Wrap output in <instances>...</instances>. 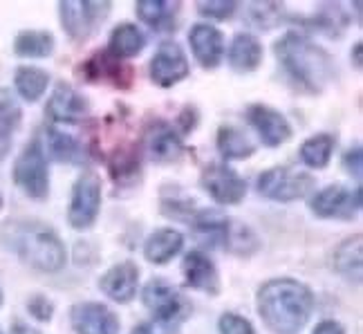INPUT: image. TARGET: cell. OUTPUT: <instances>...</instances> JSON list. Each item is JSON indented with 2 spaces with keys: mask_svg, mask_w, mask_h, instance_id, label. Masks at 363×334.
Listing matches in <instances>:
<instances>
[{
  "mask_svg": "<svg viewBox=\"0 0 363 334\" xmlns=\"http://www.w3.org/2000/svg\"><path fill=\"white\" fill-rule=\"evenodd\" d=\"M314 308V296L303 283L276 278L258 291V312L274 332H298Z\"/></svg>",
  "mask_w": 363,
  "mask_h": 334,
  "instance_id": "1",
  "label": "cell"
},
{
  "mask_svg": "<svg viewBox=\"0 0 363 334\" xmlns=\"http://www.w3.org/2000/svg\"><path fill=\"white\" fill-rule=\"evenodd\" d=\"M7 247L36 272H59L65 265V247L43 222H11L3 229Z\"/></svg>",
  "mask_w": 363,
  "mask_h": 334,
  "instance_id": "2",
  "label": "cell"
},
{
  "mask_svg": "<svg viewBox=\"0 0 363 334\" xmlns=\"http://www.w3.org/2000/svg\"><path fill=\"white\" fill-rule=\"evenodd\" d=\"M276 57L285 67V72L310 92L323 90L334 72L328 52L296 32H289L278 40Z\"/></svg>",
  "mask_w": 363,
  "mask_h": 334,
  "instance_id": "3",
  "label": "cell"
},
{
  "mask_svg": "<svg viewBox=\"0 0 363 334\" xmlns=\"http://www.w3.org/2000/svg\"><path fill=\"white\" fill-rule=\"evenodd\" d=\"M13 179L32 200H45L50 191V171L43 146L32 142L13 166Z\"/></svg>",
  "mask_w": 363,
  "mask_h": 334,
  "instance_id": "4",
  "label": "cell"
},
{
  "mask_svg": "<svg viewBox=\"0 0 363 334\" xmlns=\"http://www.w3.org/2000/svg\"><path fill=\"white\" fill-rule=\"evenodd\" d=\"M312 189H314L312 175L289 169V166L269 169L258 177V191L264 198L278 200V202H291V200L305 198Z\"/></svg>",
  "mask_w": 363,
  "mask_h": 334,
  "instance_id": "5",
  "label": "cell"
},
{
  "mask_svg": "<svg viewBox=\"0 0 363 334\" xmlns=\"http://www.w3.org/2000/svg\"><path fill=\"white\" fill-rule=\"evenodd\" d=\"M101 208V179L96 173H83L72 189V202H69V225L77 229H88L94 225Z\"/></svg>",
  "mask_w": 363,
  "mask_h": 334,
  "instance_id": "6",
  "label": "cell"
},
{
  "mask_svg": "<svg viewBox=\"0 0 363 334\" xmlns=\"http://www.w3.org/2000/svg\"><path fill=\"white\" fill-rule=\"evenodd\" d=\"M63 30L74 40H86L104 23L110 11L108 3H88V0H65L59 5Z\"/></svg>",
  "mask_w": 363,
  "mask_h": 334,
  "instance_id": "7",
  "label": "cell"
},
{
  "mask_svg": "<svg viewBox=\"0 0 363 334\" xmlns=\"http://www.w3.org/2000/svg\"><path fill=\"white\" fill-rule=\"evenodd\" d=\"M202 187L220 204H238L247 193L245 179L225 164L208 166L202 173Z\"/></svg>",
  "mask_w": 363,
  "mask_h": 334,
  "instance_id": "8",
  "label": "cell"
},
{
  "mask_svg": "<svg viewBox=\"0 0 363 334\" xmlns=\"http://www.w3.org/2000/svg\"><path fill=\"white\" fill-rule=\"evenodd\" d=\"M310 206L318 218L350 220L361 208V191H350L345 187H328L316 193Z\"/></svg>",
  "mask_w": 363,
  "mask_h": 334,
  "instance_id": "9",
  "label": "cell"
},
{
  "mask_svg": "<svg viewBox=\"0 0 363 334\" xmlns=\"http://www.w3.org/2000/svg\"><path fill=\"white\" fill-rule=\"evenodd\" d=\"M189 74V59L184 50L177 43L169 40V43H162L160 50L155 52V57L150 61V77L152 81L162 88H171L182 79H186Z\"/></svg>",
  "mask_w": 363,
  "mask_h": 334,
  "instance_id": "10",
  "label": "cell"
},
{
  "mask_svg": "<svg viewBox=\"0 0 363 334\" xmlns=\"http://www.w3.org/2000/svg\"><path fill=\"white\" fill-rule=\"evenodd\" d=\"M81 74L88 81L96 83H113V86L125 90L133 83V67L123 65L121 59L113 57L108 50L94 52L92 57L81 65Z\"/></svg>",
  "mask_w": 363,
  "mask_h": 334,
  "instance_id": "11",
  "label": "cell"
},
{
  "mask_svg": "<svg viewBox=\"0 0 363 334\" xmlns=\"http://www.w3.org/2000/svg\"><path fill=\"white\" fill-rule=\"evenodd\" d=\"M77 334H119V318L101 303H79L72 308Z\"/></svg>",
  "mask_w": 363,
  "mask_h": 334,
  "instance_id": "12",
  "label": "cell"
},
{
  "mask_svg": "<svg viewBox=\"0 0 363 334\" xmlns=\"http://www.w3.org/2000/svg\"><path fill=\"white\" fill-rule=\"evenodd\" d=\"M142 299L146 308L157 316V321H173L184 308V299L179 291L162 278H155L144 287Z\"/></svg>",
  "mask_w": 363,
  "mask_h": 334,
  "instance_id": "13",
  "label": "cell"
},
{
  "mask_svg": "<svg viewBox=\"0 0 363 334\" xmlns=\"http://www.w3.org/2000/svg\"><path fill=\"white\" fill-rule=\"evenodd\" d=\"M247 119H249V123L256 128L260 139L269 148H276V146L285 144L287 139H289V135H291V128H289L287 119L281 113L272 110L269 106H260V104L251 106L249 113H247Z\"/></svg>",
  "mask_w": 363,
  "mask_h": 334,
  "instance_id": "14",
  "label": "cell"
},
{
  "mask_svg": "<svg viewBox=\"0 0 363 334\" xmlns=\"http://www.w3.org/2000/svg\"><path fill=\"white\" fill-rule=\"evenodd\" d=\"M191 50L195 54V59L202 67H218L225 54V38L216 30L213 25L198 23L191 30Z\"/></svg>",
  "mask_w": 363,
  "mask_h": 334,
  "instance_id": "15",
  "label": "cell"
},
{
  "mask_svg": "<svg viewBox=\"0 0 363 334\" xmlns=\"http://www.w3.org/2000/svg\"><path fill=\"white\" fill-rule=\"evenodd\" d=\"M88 113V101L67 83H59L48 101V115L54 121H77Z\"/></svg>",
  "mask_w": 363,
  "mask_h": 334,
  "instance_id": "16",
  "label": "cell"
},
{
  "mask_svg": "<svg viewBox=\"0 0 363 334\" xmlns=\"http://www.w3.org/2000/svg\"><path fill=\"white\" fill-rule=\"evenodd\" d=\"M137 281H139V269L133 262H119V265H115L101 278V289L113 301L128 303L137 291Z\"/></svg>",
  "mask_w": 363,
  "mask_h": 334,
  "instance_id": "17",
  "label": "cell"
},
{
  "mask_svg": "<svg viewBox=\"0 0 363 334\" xmlns=\"http://www.w3.org/2000/svg\"><path fill=\"white\" fill-rule=\"evenodd\" d=\"M184 276H186V283L195 289H200V291H211V294H216L218 287H220L216 265L211 262V258L204 256L202 252L186 254Z\"/></svg>",
  "mask_w": 363,
  "mask_h": 334,
  "instance_id": "18",
  "label": "cell"
},
{
  "mask_svg": "<svg viewBox=\"0 0 363 334\" xmlns=\"http://www.w3.org/2000/svg\"><path fill=\"white\" fill-rule=\"evenodd\" d=\"M262 61V45L256 36L251 34H238L231 40L229 48V63L238 72H251Z\"/></svg>",
  "mask_w": 363,
  "mask_h": 334,
  "instance_id": "19",
  "label": "cell"
},
{
  "mask_svg": "<svg viewBox=\"0 0 363 334\" xmlns=\"http://www.w3.org/2000/svg\"><path fill=\"white\" fill-rule=\"evenodd\" d=\"M144 45H146L144 32L133 23H121L115 27L113 34H110L108 52L117 59H128V57H135V54L142 52Z\"/></svg>",
  "mask_w": 363,
  "mask_h": 334,
  "instance_id": "20",
  "label": "cell"
},
{
  "mask_svg": "<svg viewBox=\"0 0 363 334\" xmlns=\"http://www.w3.org/2000/svg\"><path fill=\"white\" fill-rule=\"evenodd\" d=\"M182 245H184V238H182V233L175 231V229H157L155 233L150 235L146 240V247H144V254L150 262H169L173 256H177L182 252Z\"/></svg>",
  "mask_w": 363,
  "mask_h": 334,
  "instance_id": "21",
  "label": "cell"
},
{
  "mask_svg": "<svg viewBox=\"0 0 363 334\" xmlns=\"http://www.w3.org/2000/svg\"><path fill=\"white\" fill-rule=\"evenodd\" d=\"M193 229L198 233V238L211 247L227 245L229 238V220L220 211H200L193 218Z\"/></svg>",
  "mask_w": 363,
  "mask_h": 334,
  "instance_id": "22",
  "label": "cell"
},
{
  "mask_svg": "<svg viewBox=\"0 0 363 334\" xmlns=\"http://www.w3.org/2000/svg\"><path fill=\"white\" fill-rule=\"evenodd\" d=\"M177 3H162V0H144L137 3V13L146 25L157 32H171L177 25Z\"/></svg>",
  "mask_w": 363,
  "mask_h": 334,
  "instance_id": "23",
  "label": "cell"
},
{
  "mask_svg": "<svg viewBox=\"0 0 363 334\" xmlns=\"http://www.w3.org/2000/svg\"><path fill=\"white\" fill-rule=\"evenodd\" d=\"M148 150L157 162L166 164L182 155V142L173 128H169L166 123H157L148 133Z\"/></svg>",
  "mask_w": 363,
  "mask_h": 334,
  "instance_id": "24",
  "label": "cell"
},
{
  "mask_svg": "<svg viewBox=\"0 0 363 334\" xmlns=\"http://www.w3.org/2000/svg\"><path fill=\"white\" fill-rule=\"evenodd\" d=\"M334 267L347 281H361V235H354V238L339 245V249L334 252Z\"/></svg>",
  "mask_w": 363,
  "mask_h": 334,
  "instance_id": "25",
  "label": "cell"
},
{
  "mask_svg": "<svg viewBox=\"0 0 363 334\" xmlns=\"http://www.w3.org/2000/svg\"><path fill=\"white\" fill-rule=\"evenodd\" d=\"M21 108L18 104L7 94H0V160H3L9 146H11V137L16 133L18 123H21Z\"/></svg>",
  "mask_w": 363,
  "mask_h": 334,
  "instance_id": "26",
  "label": "cell"
},
{
  "mask_svg": "<svg viewBox=\"0 0 363 334\" xmlns=\"http://www.w3.org/2000/svg\"><path fill=\"white\" fill-rule=\"evenodd\" d=\"M332 150H334V137L328 133H318L301 146V160L307 166H312V169H325L332 157Z\"/></svg>",
  "mask_w": 363,
  "mask_h": 334,
  "instance_id": "27",
  "label": "cell"
},
{
  "mask_svg": "<svg viewBox=\"0 0 363 334\" xmlns=\"http://www.w3.org/2000/svg\"><path fill=\"white\" fill-rule=\"evenodd\" d=\"M218 150L227 160H242L254 152V144L245 137L242 130L233 126H222L218 133Z\"/></svg>",
  "mask_w": 363,
  "mask_h": 334,
  "instance_id": "28",
  "label": "cell"
},
{
  "mask_svg": "<svg viewBox=\"0 0 363 334\" xmlns=\"http://www.w3.org/2000/svg\"><path fill=\"white\" fill-rule=\"evenodd\" d=\"M13 81H16V90L23 99L36 101L43 96L50 77H48L45 69H40V67H18L16 79Z\"/></svg>",
  "mask_w": 363,
  "mask_h": 334,
  "instance_id": "29",
  "label": "cell"
},
{
  "mask_svg": "<svg viewBox=\"0 0 363 334\" xmlns=\"http://www.w3.org/2000/svg\"><path fill=\"white\" fill-rule=\"evenodd\" d=\"M13 50H16L18 57H48V54L54 50V38L50 32H38V30H30V32H21L16 43H13Z\"/></svg>",
  "mask_w": 363,
  "mask_h": 334,
  "instance_id": "30",
  "label": "cell"
},
{
  "mask_svg": "<svg viewBox=\"0 0 363 334\" xmlns=\"http://www.w3.org/2000/svg\"><path fill=\"white\" fill-rule=\"evenodd\" d=\"M50 150L54 157L67 164H81L83 157H86L79 139H74L72 135L59 133V130H50Z\"/></svg>",
  "mask_w": 363,
  "mask_h": 334,
  "instance_id": "31",
  "label": "cell"
},
{
  "mask_svg": "<svg viewBox=\"0 0 363 334\" xmlns=\"http://www.w3.org/2000/svg\"><path fill=\"white\" fill-rule=\"evenodd\" d=\"M281 13H283V9L278 7V5H272V3H254V5H249L247 7V21L251 23V25H256V27H274V25H278L283 18H281Z\"/></svg>",
  "mask_w": 363,
  "mask_h": 334,
  "instance_id": "32",
  "label": "cell"
},
{
  "mask_svg": "<svg viewBox=\"0 0 363 334\" xmlns=\"http://www.w3.org/2000/svg\"><path fill=\"white\" fill-rule=\"evenodd\" d=\"M198 11L208 18L227 21L235 11V3L233 0H208V3H198Z\"/></svg>",
  "mask_w": 363,
  "mask_h": 334,
  "instance_id": "33",
  "label": "cell"
},
{
  "mask_svg": "<svg viewBox=\"0 0 363 334\" xmlns=\"http://www.w3.org/2000/svg\"><path fill=\"white\" fill-rule=\"evenodd\" d=\"M220 334H256L245 316L227 312L220 316Z\"/></svg>",
  "mask_w": 363,
  "mask_h": 334,
  "instance_id": "34",
  "label": "cell"
},
{
  "mask_svg": "<svg viewBox=\"0 0 363 334\" xmlns=\"http://www.w3.org/2000/svg\"><path fill=\"white\" fill-rule=\"evenodd\" d=\"M343 166H345V171L354 175L357 179H361V146H352L350 150L343 155Z\"/></svg>",
  "mask_w": 363,
  "mask_h": 334,
  "instance_id": "35",
  "label": "cell"
},
{
  "mask_svg": "<svg viewBox=\"0 0 363 334\" xmlns=\"http://www.w3.org/2000/svg\"><path fill=\"white\" fill-rule=\"evenodd\" d=\"M133 334H175V330H173V321H157V323L137 325Z\"/></svg>",
  "mask_w": 363,
  "mask_h": 334,
  "instance_id": "36",
  "label": "cell"
},
{
  "mask_svg": "<svg viewBox=\"0 0 363 334\" xmlns=\"http://www.w3.org/2000/svg\"><path fill=\"white\" fill-rule=\"evenodd\" d=\"M30 312L38 318V321H48L52 316V303L45 296H34L30 301Z\"/></svg>",
  "mask_w": 363,
  "mask_h": 334,
  "instance_id": "37",
  "label": "cell"
},
{
  "mask_svg": "<svg viewBox=\"0 0 363 334\" xmlns=\"http://www.w3.org/2000/svg\"><path fill=\"white\" fill-rule=\"evenodd\" d=\"M314 334H343V328L337 321H323L316 325Z\"/></svg>",
  "mask_w": 363,
  "mask_h": 334,
  "instance_id": "38",
  "label": "cell"
},
{
  "mask_svg": "<svg viewBox=\"0 0 363 334\" xmlns=\"http://www.w3.org/2000/svg\"><path fill=\"white\" fill-rule=\"evenodd\" d=\"M0 206H3V196H0Z\"/></svg>",
  "mask_w": 363,
  "mask_h": 334,
  "instance_id": "39",
  "label": "cell"
},
{
  "mask_svg": "<svg viewBox=\"0 0 363 334\" xmlns=\"http://www.w3.org/2000/svg\"><path fill=\"white\" fill-rule=\"evenodd\" d=\"M0 303H3V294H0Z\"/></svg>",
  "mask_w": 363,
  "mask_h": 334,
  "instance_id": "40",
  "label": "cell"
},
{
  "mask_svg": "<svg viewBox=\"0 0 363 334\" xmlns=\"http://www.w3.org/2000/svg\"><path fill=\"white\" fill-rule=\"evenodd\" d=\"M0 334H3V332H0Z\"/></svg>",
  "mask_w": 363,
  "mask_h": 334,
  "instance_id": "41",
  "label": "cell"
}]
</instances>
